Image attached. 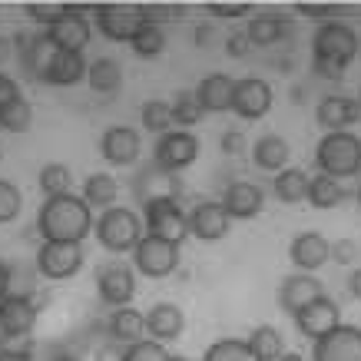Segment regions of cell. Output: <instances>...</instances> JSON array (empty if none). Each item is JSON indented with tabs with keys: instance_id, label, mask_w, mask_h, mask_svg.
I'll return each instance as SVG.
<instances>
[{
	"instance_id": "obj_1",
	"label": "cell",
	"mask_w": 361,
	"mask_h": 361,
	"mask_svg": "<svg viewBox=\"0 0 361 361\" xmlns=\"http://www.w3.org/2000/svg\"><path fill=\"white\" fill-rule=\"evenodd\" d=\"M37 232L44 242H83L93 232V209L83 196H56L44 199L37 212Z\"/></svg>"
},
{
	"instance_id": "obj_2",
	"label": "cell",
	"mask_w": 361,
	"mask_h": 361,
	"mask_svg": "<svg viewBox=\"0 0 361 361\" xmlns=\"http://www.w3.org/2000/svg\"><path fill=\"white\" fill-rule=\"evenodd\" d=\"M358 30L345 20L318 23L315 37H312V63L335 66V70H348V63L358 56Z\"/></svg>"
},
{
	"instance_id": "obj_3",
	"label": "cell",
	"mask_w": 361,
	"mask_h": 361,
	"mask_svg": "<svg viewBox=\"0 0 361 361\" xmlns=\"http://www.w3.org/2000/svg\"><path fill=\"white\" fill-rule=\"evenodd\" d=\"M315 166L322 176L331 179H351L361 173V136L355 133H325L315 146Z\"/></svg>"
},
{
	"instance_id": "obj_4",
	"label": "cell",
	"mask_w": 361,
	"mask_h": 361,
	"mask_svg": "<svg viewBox=\"0 0 361 361\" xmlns=\"http://www.w3.org/2000/svg\"><path fill=\"white\" fill-rule=\"evenodd\" d=\"M97 242L113 255H123V252H133L142 239V219L126 206H113L106 209L97 219Z\"/></svg>"
},
{
	"instance_id": "obj_5",
	"label": "cell",
	"mask_w": 361,
	"mask_h": 361,
	"mask_svg": "<svg viewBox=\"0 0 361 361\" xmlns=\"http://www.w3.org/2000/svg\"><path fill=\"white\" fill-rule=\"evenodd\" d=\"M87 255L83 245L77 242H40L37 249V275H44L50 282H66L83 269Z\"/></svg>"
},
{
	"instance_id": "obj_6",
	"label": "cell",
	"mask_w": 361,
	"mask_h": 361,
	"mask_svg": "<svg viewBox=\"0 0 361 361\" xmlns=\"http://www.w3.org/2000/svg\"><path fill=\"white\" fill-rule=\"evenodd\" d=\"M93 17H97V30L113 44H123V40L133 44V37L146 27L142 7H133V4H99Z\"/></svg>"
},
{
	"instance_id": "obj_7",
	"label": "cell",
	"mask_w": 361,
	"mask_h": 361,
	"mask_svg": "<svg viewBox=\"0 0 361 361\" xmlns=\"http://www.w3.org/2000/svg\"><path fill=\"white\" fill-rule=\"evenodd\" d=\"M142 226L149 229V235L173 242V245H183V239L189 235V216L179 209V202H173V199L142 206Z\"/></svg>"
},
{
	"instance_id": "obj_8",
	"label": "cell",
	"mask_w": 361,
	"mask_h": 361,
	"mask_svg": "<svg viewBox=\"0 0 361 361\" xmlns=\"http://www.w3.org/2000/svg\"><path fill=\"white\" fill-rule=\"evenodd\" d=\"M133 262L146 279H166L179 269V245L166 239H156V235H142L140 245L133 249Z\"/></svg>"
},
{
	"instance_id": "obj_9",
	"label": "cell",
	"mask_w": 361,
	"mask_h": 361,
	"mask_svg": "<svg viewBox=\"0 0 361 361\" xmlns=\"http://www.w3.org/2000/svg\"><path fill=\"white\" fill-rule=\"evenodd\" d=\"M199 159V140L189 130H173L159 136V142L153 146V163L166 173H176L179 169H189V166Z\"/></svg>"
},
{
	"instance_id": "obj_10",
	"label": "cell",
	"mask_w": 361,
	"mask_h": 361,
	"mask_svg": "<svg viewBox=\"0 0 361 361\" xmlns=\"http://www.w3.org/2000/svg\"><path fill=\"white\" fill-rule=\"evenodd\" d=\"M133 192H136V199H140V206H149V202H163V199H173V202H179L183 199V192H186V186H183V179L176 173H166V169H159V166H146V169H140L136 173V179H133Z\"/></svg>"
},
{
	"instance_id": "obj_11",
	"label": "cell",
	"mask_w": 361,
	"mask_h": 361,
	"mask_svg": "<svg viewBox=\"0 0 361 361\" xmlns=\"http://www.w3.org/2000/svg\"><path fill=\"white\" fill-rule=\"evenodd\" d=\"M97 292L99 302L110 308H126L136 295V275L126 262H110L97 272Z\"/></svg>"
},
{
	"instance_id": "obj_12",
	"label": "cell",
	"mask_w": 361,
	"mask_h": 361,
	"mask_svg": "<svg viewBox=\"0 0 361 361\" xmlns=\"http://www.w3.org/2000/svg\"><path fill=\"white\" fill-rule=\"evenodd\" d=\"M292 318H295V329L302 331L305 338L318 341L341 325V308L335 298L322 295V298H315V302H308V305L302 308V312H295Z\"/></svg>"
},
{
	"instance_id": "obj_13",
	"label": "cell",
	"mask_w": 361,
	"mask_h": 361,
	"mask_svg": "<svg viewBox=\"0 0 361 361\" xmlns=\"http://www.w3.org/2000/svg\"><path fill=\"white\" fill-rule=\"evenodd\" d=\"M272 110V87L262 77H242L232 90V113L242 120H262Z\"/></svg>"
},
{
	"instance_id": "obj_14",
	"label": "cell",
	"mask_w": 361,
	"mask_h": 361,
	"mask_svg": "<svg viewBox=\"0 0 361 361\" xmlns=\"http://www.w3.org/2000/svg\"><path fill=\"white\" fill-rule=\"evenodd\" d=\"M315 120L325 133H348L361 120V103L355 97H345V93H329V97L318 99Z\"/></svg>"
},
{
	"instance_id": "obj_15",
	"label": "cell",
	"mask_w": 361,
	"mask_h": 361,
	"mask_svg": "<svg viewBox=\"0 0 361 361\" xmlns=\"http://www.w3.org/2000/svg\"><path fill=\"white\" fill-rule=\"evenodd\" d=\"M312 361H361V329L338 325V329L312 345Z\"/></svg>"
},
{
	"instance_id": "obj_16",
	"label": "cell",
	"mask_w": 361,
	"mask_h": 361,
	"mask_svg": "<svg viewBox=\"0 0 361 361\" xmlns=\"http://www.w3.org/2000/svg\"><path fill=\"white\" fill-rule=\"evenodd\" d=\"M232 229V216L226 212L222 202H199L189 212V235H196L199 242H219L226 239Z\"/></svg>"
},
{
	"instance_id": "obj_17",
	"label": "cell",
	"mask_w": 361,
	"mask_h": 361,
	"mask_svg": "<svg viewBox=\"0 0 361 361\" xmlns=\"http://www.w3.org/2000/svg\"><path fill=\"white\" fill-rule=\"evenodd\" d=\"M140 133L133 126H110V130L99 136V156L110 166H133L140 159Z\"/></svg>"
},
{
	"instance_id": "obj_18",
	"label": "cell",
	"mask_w": 361,
	"mask_h": 361,
	"mask_svg": "<svg viewBox=\"0 0 361 361\" xmlns=\"http://www.w3.org/2000/svg\"><path fill=\"white\" fill-rule=\"evenodd\" d=\"M90 33L93 30H90V20L83 17V7H73V4H70V13L63 20L47 27V37L66 54H83V47L90 44Z\"/></svg>"
},
{
	"instance_id": "obj_19",
	"label": "cell",
	"mask_w": 361,
	"mask_h": 361,
	"mask_svg": "<svg viewBox=\"0 0 361 361\" xmlns=\"http://www.w3.org/2000/svg\"><path fill=\"white\" fill-rule=\"evenodd\" d=\"M288 259L302 272H318L325 262H331V242L322 232H298L288 245Z\"/></svg>"
},
{
	"instance_id": "obj_20",
	"label": "cell",
	"mask_w": 361,
	"mask_h": 361,
	"mask_svg": "<svg viewBox=\"0 0 361 361\" xmlns=\"http://www.w3.org/2000/svg\"><path fill=\"white\" fill-rule=\"evenodd\" d=\"M325 295V285L318 282L315 275H288L282 285H279V308L288 312V315H295L308 302H315V298Z\"/></svg>"
},
{
	"instance_id": "obj_21",
	"label": "cell",
	"mask_w": 361,
	"mask_h": 361,
	"mask_svg": "<svg viewBox=\"0 0 361 361\" xmlns=\"http://www.w3.org/2000/svg\"><path fill=\"white\" fill-rule=\"evenodd\" d=\"M37 315H40V305L37 298H17V295H7L0 302V325L4 331L13 338H23L30 335V329L37 325Z\"/></svg>"
},
{
	"instance_id": "obj_22",
	"label": "cell",
	"mask_w": 361,
	"mask_h": 361,
	"mask_svg": "<svg viewBox=\"0 0 361 361\" xmlns=\"http://www.w3.org/2000/svg\"><path fill=\"white\" fill-rule=\"evenodd\" d=\"M222 206H226V212H229L232 219H252V216H259L265 206V192L255 183H229L226 186V192H222L219 199Z\"/></svg>"
},
{
	"instance_id": "obj_23",
	"label": "cell",
	"mask_w": 361,
	"mask_h": 361,
	"mask_svg": "<svg viewBox=\"0 0 361 361\" xmlns=\"http://www.w3.org/2000/svg\"><path fill=\"white\" fill-rule=\"evenodd\" d=\"M186 329V315H183V308L173 305V302H159V305L149 308V315H146V335L153 341H176Z\"/></svg>"
},
{
	"instance_id": "obj_24",
	"label": "cell",
	"mask_w": 361,
	"mask_h": 361,
	"mask_svg": "<svg viewBox=\"0 0 361 361\" xmlns=\"http://www.w3.org/2000/svg\"><path fill=\"white\" fill-rule=\"evenodd\" d=\"M232 90H235V80L232 77H226V73H209V77L199 80L196 99L206 113H226V110H232Z\"/></svg>"
},
{
	"instance_id": "obj_25",
	"label": "cell",
	"mask_w": 361,
	"mask_h": 361,
	"mask_svg": "<svg viewBox=\"0 0 361 361\" xmlns=\"http://www.w3.org/2000/svg\"><path fill=\"white\" fill-rule=\"evenodd\" d=\"M110 338L116 341V345H136V341L146 338V315L142 312H136L133 305L126 308H113L110 315Z\"/></svg>"
},
{
	"instance_id": "obj_26",
	"label": "cell",
	"mask_w": 361,
	"mask_h": 361,
	"mask_svg": "<svg viewBox=\"0 0 361 361\" xmlns=\"http://www.w3.org/2000/svg\"><path fill=\"white\" fill-rule=\"evenodd\" d=\"M285 33H292V23L279 17V13H259L245 27V37L252 40V47H272L279 40H285Z\"/></svg>"
},
{
	"instance_id": "obj_27",
	"label": "cell",
	"mask_w": 361,
	"mask_h": 361,
	"mask_svg": "<svg viewBox=\"0 0 361 361\" xmlns=\"http://www.w3.org/2000/svg\"><path fill=\"white\" fill-rule=\"evenodd\" d=\"M288 156H292L288 142H285L282 136H275V133H269V136H262V140H255V149H252L255 166L265 169V173H282L285 163H288Z\"/></svg>"
},
{
	"instance_id": "obj_28",
	"label": "cell",
	"mask_w": 361,
	"mask_h": 361,
	"mask_svg": "<svg viewBox=\"0 0 361 361\" xmlns=\"http://www.w3.org/2000/svg\"><path fill=\"white\" fill-rule=\"evenodd\" d=\"M308 173L305 169H282V173H275L272 179V189L275 196H279V202H285V206H295V202H305L308 199Z\"/></svg>"
},
{
	"instance_id": "obj_29",
	"label": "cell",
	"mask_w": 361,
	"mask_h": 361,
	"mask_svg": "<svg viewBox=\"0 0 361 361\" xmlns=\"http://www.w3.org/2000/svg\"><path fill=\"white\" fill-rule=\"evenodd\" d=\"M116 196H120V183L113 179L110 173H93L83 183V199H87L90 209H113L116 206Z\"/></svg>"
},
{
	"instance_id": "obj_30",
	"label": "cell",
	"mask_w": 361,
	"mask_h": 361,
	"mask_svg": "<svg viewBox=\"0 0 361 361\" xmlns=\"http://www.w3.org/2000/svg\"><path fill=\"white\" fill-rule=\"evenodd\" d=\"M87 83L90 90H97V93H116L123 87V66L120 60H113V56H99L93 60L87 70Z\"/></svg>"
},
{
	"instance_id": "obj_31",
	"label": "cell",
	"mask_w": 361,
	"mask_h": 361,
	"mask_svg": "<svg viewBox=\"0 0 361 361\" xmlns=\"http://www.w3.org/2000/svg\"><path fill=\"white\" fill-rule=\"evenodd\" d=\"M87 70H90V63L83 60V54H66V50H60L54 70L47 73V83H54V87H73L80 80H87Z\"/></svg>"
},
{
	"instance_id": "obj_32",
	"label": "cell",
	"mask_w": 361,
	"mask_h": 361,
	"mask_svg": "<svg viewBox=\"0 0 361 361\" xmlns=\"http://www.w3.org/2000/svg\"><path fill=\"white\" fill-rule=\"evenodd\" d=\"M245 341H249V348L259 355V361H282V355H285V338L275 325L252 329V335Z\"/></svg>"
},
{
	"instance_id": "obj_33",
	"label": "cell",
	"mask_w": 361,
	"mask_h": 361,
	"mask_svg": "<svg viewBox=\"0 0 361 361\" xmlns=\"http://www.w3.org/2000/svg\"><path fill=\"white\" fill-rule=\"evenodd\" d=\"M37 183H40V192H44L47 199L70 196V189H73V169L63 163H47V166H40Z\"/></svg>"
},
{
	"instance_id": "obj_34",
	"label": "cell",
	"mask_w": 361,
	"mask_h": 361,
	"mask_svg": "<svg viewBox=\"0 0 361 361\" xmlns=\"http://www.w3.org/2000/svg\"><path fill=\"white\" fill-rule=\"evenodd\" d=\"M348 196L345 186H341L338 179H331V176H322L318 173L312 183H308V202L315 209H335L341 206V199Z\"/></svg>"
},
{
	"instance_id": "obj_35",
	"label": "cell",
	"mask_w": 361,
	"mask_h": 361,
	"mask_svg": "<svg viewBox=\"0 0 361 361\" xmlns=\"http://www.w3.org/2000/svg\"><path fill=\"white\" fill-rule=\"evenodd\" d=\"M140 123H142V130L159 133V136L173 133V126H176L173 103H166V99H146V103H142V110H140Z\"/></svg>"
},
{
	"instance_id": "obj_36",
	"label": "cell",
	"mask_w": 361,
	"mask_h": 361,
	"mask_svg": "<svg viewBox=\"0 0 361 361\" xmlns=\"http://www.w3.org/2000/svg\"><path fill=\"white\" fill-rule=\"evenodd\" d=\"M199 361H259V355L249 348V341L242 338H219L212 341Z\"/></svg>"
},
{
	"instance_id": "obj_37",
	"label": "cell",
	"mask_w": 361,
	"mask_h": 361,
	"mask_svg": "<svg viewBox=\"0 0 361 361\" xmlns=\"http://www.w3.org/2000/svg\"><path fill=\"white\" fill-rule=\"evenodd\" d=\"M202 106H199L196 99V90H179L173 99V120L176 126H183V130H189V126H196L199 120H202Z\"/></svg>"
},
{
	"instance_id": "obj_38",
	"label": "cell",
	"mask_w": 361,
	"mask_h": 361,
	"mask_svg": "<svg viewBox=\"0 0 361 361\" xmlns=\"http://www.w3.org/2000/svg\"><path fill=\"white\" fill-rule=\"evenodd\" d=\"M130 47H133V54H136V56H146V60H149V56H159L166 50V30H163V27L146 23V27H142V30L133 37Z\"/></svg>"
},
{
	"instance_id": "obj_39",
	"label": "cell",
	"mask_w": 361,
	"mask_h": 361,
	"mask_svg": "<svg viewBox=\"0 0 361 361\" xmlns=\"http://www.w3.org/2000/svg\"><path fill=\"white\" fill-rule=\"evenodd\" d=\"M33 126V106L27 103V99H17V103H11L7 110H0V130L7 133H27Z\"/></svg>"
},
{
	"instance_id": "obj_40",
	"label": "cell",
	"mask_w": 361,
	"mask_h": 361,
	"mask_svg": "<svg viewBox=\"0 0 361 361\" xmlns=\"http://www.w3.org/2000/svg\"><path fill=\"white\" fill-rule=\"evenodd\" d=\"M20 209H23V192L13 186V183L0 179V226H7V222L17 219Z\"/></svg>"
},
{
	"instance_id": "obj_41",
	"label": "cell",
	"mask_w": 361,
	"mask_h": 361,
	"mask_svg": "<svg viewBox=\"0 0 361 361\" xmlns=\"http://www.w3.org/2000/svg\"><path fill=\"white\" fill-rule=\"evenodd\" d=\"M123 361H173V355L153 338H142L130 348H123Z\"/></svg>"
},
{
	"instance_id": "obj_42",
	"label": "cell",
	"mask_w": 361,
	"mask_h": 361,
	"mask_svg": "<svg viewBox=\"0 0 361 361\" xmlns=\"http://www.w3.org/2000/svg\"><path fill=\"white\" fill-rule=\"evenodd\" d=\"M23 11H27L30 20L44 23V30H47V27H54L56 20H63L66 13H70V4H27Z\"/></svg>"
},
{
	"instance_id": "obj_43",
	"label": "cell",
	"mask_w": 361,
	"mask_h": 361,
	"mask_svg": "<svg viewBox=\"0 0 361 361\" xmlns=\"http://www.w3.org/2000/svg\"><path fill=\"white\" fill-rule=\"evenodd\" d=\"M142 13H146V23L163 27V20H179V17H186V7H183V4H153V7H142Z\"/></svg>"
},
{
	"instance_id": "obj_44",
	"label": "cell",
	"mask_w": 361,
	"mask_h": 361,
	"mask_svg": "<svg viewBox=\"0 0 361 361\" xmlns=\"http://www.w3.org/2000/svg\"><path fill=\"white\" fill-rule=\"evenodd\" d=\"M295 11L302 17H315V20L329 23V20H341L345 7H338V4H295Z\"/></svg>"
},
{
	"instance_id": "obj_45",
	"label": "cell",
	"mask_w": 361,
	"mask_h": 361,
	"mask_svg": "<svg viewBox=\"0 0 361 361\" xmlns=\"http://www.w3.org/2000/svg\"><path fill=\"white\" fill-rule=\"evenodd\" d=\"M331 259H335V265H355L361 259V245L355 239H335L331 242Z\"/></svg>"
},
{
	"instance_id": "obj_46",
	"label": "cell",
	"mask_w": 361,
	"mask_h": 361,
	"mask_svg": "<svg viewBox=\"0 0 361 361\" xmlns=\"http://www.w3.org/2000/svg\"><path fill=\"white\" fill-rule=\"evenodd\" d=\"M245 133H239V130H226L222 133V140H219V149L226 156H242L245 153Z\"/></svg>"
},
{
	"instance_id": "obj_47",
	"label": "cell",
	"mask_w": 361,
	"mask_h": 361,
	"mask_svg": "<svg viewBox=\"0 0 361 361\" xmlns=\"http://www.w3.org/2000/svg\"><path fill=\"white\" fill-rule=\"evenodd\" d=\"M226 54H229V56H239V60L252 54V40L245 37V30L229 33V40H226Z\"/></svg>"
},
{
	"instance_id": "obj_48",
	"label": "cell",
	"mask_w": 361,
	"mask_h": 361,
	"mask_svg": "<svg viewBox=\"0 0 361 361\" xmlns=\"http://www.w3.org/2000/svg\"><path fill=\"white\" fill-rule=\"evenodd\" d=\"M206 11L212 17H245L252 11V4H206Z\"/></svg>"
},
{
	"instance_id": "obj_49",
	"label": "cell",
	"mask_w": 361,
	"mask_h": 361,
	"mask_svg": "<svg viewBox=\"0 0 361 361\" xmlns=\"http://www.w3.org/2000/svg\"><path fill=\"white\" fill-rule=\"evenodd\" d=\"M20 99V90H17V83H13L7 73H0V110H7L11 103H17Z\"/></svg>"
},
{
	"instance_id": "obj_50",
	"label": "cell",
	"mask_w": 361,
	"mask_h": 361,
	"mask_svg": "<svg viewBox=\"0 0 361 361\" xmlns=\"http://www.w3.org/2000/svg\"><path fill=\"white\" fill-rule=\"evenodd\" d=\"M17 54V47H13V37H0V66H7Z\"/></svg>"
},
{
	"instance_id": "obj_51",
	"label": "cell",
	"mask_w": 361,
	"mask_h": 361,
	"mask_svg": "<svg viewBox=\"0 0 361 361\" xmlns=\"http://www.w3.org/2000/svg\"><path fill=\"white\" fill-rule=\"evenodd\" d=\"M0 361H33L30 358V351H23V348H0Z\"/></svg>"
},
{
	"instance_id": "obj_52",
	"label": "cell",
	"mask_w": 361,
	"mask_h": 361,
	"mask_svg": "<svg viewBox=\"0 0 361 361\" xmlns=\"http://www.w3.org/2000/svg\"><path fill=\"white\" fill-rule=\"evenodd\" d=\"M97 361H123V345H106V348H99Z\"/></svg>"
},
{
	"instance_id": "obj_53",
	"label": "cell",
	"mask_w": 361,
	"mask_h": 361,
	"mask_svg": "<svg viewBox=\"0 0 361 361\" xmlns=\"http://www.w3.org/2000/svg\"><path fill=\"white\" fill-rule=\"evenodd\" d=\"M11 295V265L0 262V302Z\"/></svg>"
},
{
	"instance_id": "obj_54",
	"label": "cell",
	"mask_w": 361,
	"mask_h": 361,
	"mask_svg": "<svg viewBox=\"0 0 361 361\" xmlns=\"http://www.w3.org/2000/svg\"><path fill=\"white\" fill-rule=\"evenodd\" d=\"M209 40H212V27H209V23H199L196 27V47H209Z\"/></svg>"
},
{
	"instance_id": "obj_55",
	"label": "cell",
	"mask_w": 361,
	"mask_h": 361,
	"mask_svg": "<svg viewBox=\"0 0 361 361\" xmlns=\"http://www.w3.org/2000/svg\"><path fill=\"white\" fill-rule=\"evenodd\" d=\"M348 292H351V295H355V298H358V302H361V265H358V269H355V272H351V279H348Z\"/></svg>"
},
{
	"instance_id": "obj_56",
	"label": "cell",
	"mask_w": 361,
	"mask_h": 361,
	"mask_svg": "<svg viewBox=\"0 0 361 361\" xmlns=\"http://www.w3.org/2000/svg\"><path fill=\"white\" fill-rule=\"evenodd\" d=\"M282 361H305L302 355H282Z\"/></svg>"
},
{
	"instance_id": "obj_57",
	"label": "cell",
	"mask_w": 361,
	"mask_h": 361,
	"mask_svg": "<svg viewBox=\"0 0 361 361\" xmlns=\"http://www.w3.org/2000/svg\"><path fill=\"white\" fill-rule=\"evenodd\" d=\"M355 196H358V206H361V189H358V192H355Z\"/></svg>"
},
{
	"instance_id": "obj_58",
	"label": "cell",
	"mask_w": 361,
	"mask_h": 361,
	"mask_svg": "<svg viewBox=\"0 0 361 361\" xmlns=\"http://www.w3.org/2000/svg\"><path fill=\"white\" fill-rule=\"evenodd\" d=\"M173 361H189V358H173Z\"/></svg>"
},
{
	"instance_id": "obj_59",
	"label": "cell",
	"mask_w": 361,
	"mask_h": 361,
	"mask_svg": "<svg viewBox=\"0 0 361 361\" xmlns=\"http://www.w3.org/2000/svg\"><path fill=\"white\" fill-rule=\"evenodd\" d=\"M358 103H361V93H358Z\"/></svg>"
}]
</instances>
